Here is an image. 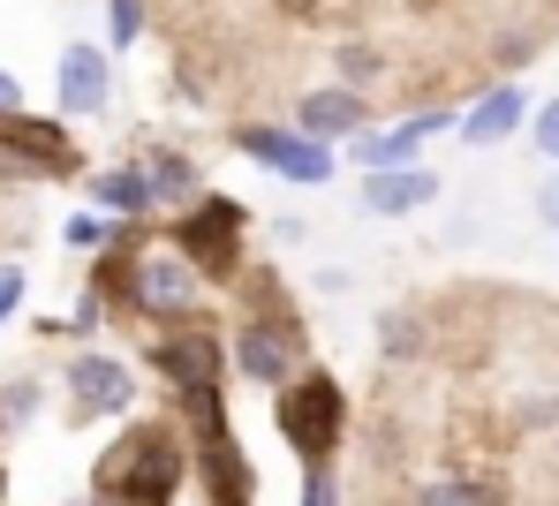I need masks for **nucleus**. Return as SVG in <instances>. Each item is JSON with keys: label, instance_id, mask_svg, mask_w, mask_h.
<instances>
[{"label": "nucleus", "instance_id": "20", "mask_svg": "<svg viewBox=\"0 0 559 506\" xmlns=\"http://www.w3.org/2000/svg\"><path fill=\"white\" fill-rule=\"evenodd\" d=\"M0 415H8V423H31V415H38V378H8V386H0Z\"/></svg>", "mask_w": 559, "mask_h": 506}, {"label": "nucleus", "instance_id": "25", "mask_svg": "<svg viewBox=\"0 0 559 506\" xmlns=\"http://www.w3.org/2000/svg\"><path fill=\"white\" fill-rule=\"evenodd\" d=\"M302 506H341V492H333V469H310V477H302Z\"/></svg>", "mask_w": 559, "mask_h": 506}, {"label": "nucleus", "instance_id": "16", "mask_svg": "<svg viewBox=\"0 0 559 506\" xmlns=\"http://www.w3.org/2000/svg\"><path fill=\"white\" fill-rule=\"evenodd\" d=\"M144 174H152V204H182L189 190H197V167H189L182 152H152Z\"/></svg>", "mask_w": 559, "mask_h": 506}, {"label": "nucleus", "instance_id": "23", "mask_svg": "<svg viewBox=\"0 0 559 506\" xmlns=\"http://www.w3.org/2000/svg\"><path fill=\"white\" fill-rule=\"evenodd\" d=\"M98 242H114V234H106V219L76 212V219H69V250H98Z\"/></svg>", "mask_w": 559, "mask_h": 506}, {"label": "nucleus", "instance_id": "19", "mask_svg": "<svg viewBox=\"0 0 559 506\" xmlns=\"http://www.w3.org/2000/svg\"><path fill=\"white\" fill-rule=\"evenodd\" d=\"M378 69H385V53H378V46H341V76H348V92H364Z\"/></svg>", "mask_w": 559, "mask_h": 506}, {"label": "nucleus", "instance_id": "7", "mask_svg": "<svg viewBox=\"0 0 559 506\" xmlns=\"http://www.w3.org/2000/svg\"><path fill=\"white\" fill-rule=\"evenodd\" d=\"M129 401H136V378H129L121 356H98V348L69 356V415H76V423H92V415H129Z\"/></svg>", "mask_w": 559, "mask_h": 506}, {"label": "nucleus", "instance_id": "12", "mask_svg": "<svg viewBox=\"0 0 559 506\" xmlns=\"http://www.w3.org/2000/svg\"><path fill=\"white\" fill-rule=\"evenodd\" d=\"M522 121H530V92H522V84H491V92L462 113V144H476V152H484V144H507Z\"/></svg>", "mask_w": 559, "mask_h": 506}, {"label": "nucleus", "instance_id": "17", "mask_svg": "<svg viewBox=\"0 0 559 506\" xmlns=\"http://www.w3.org/2000/svg\"><path fill=\"white\" fill-rule=\"evenodd\" d=\"M144 31H152V0H106V46L114 53H129Z\"/></svg>", "mask_w": 559, "mask_h": 506}, {"label": "nucleus", "instance_id": "26", "mask_svg": "<svg viewBox=\"0 0 559 506\" xmlns=\"http://www.w3.org/2000/svg\"><path fill=\"white\" fill-rule=\"evenodd\" d=\"M23 113V84H15V69H0V121H15Z\"/></svg>", "mask_w": 559, "mask_h": 506}, {"label": "nucleus", "instance_id": "4", "mask_svg": "<svg viewBox=\"0 0 559 506\" xmlns=\"http://www.w3.org/2000/svg\"><path fill=\"white\" fill-rule=\"evenodd\" d=\"M258 288H265V310L242 317V333H235V363H242L250 386H287L295 363H302V325H295V310H287V296H280L273 280H258Z\"/></svg>", "mask_w": 559, "mask_h": 506}, {"label": "nucleus", "instance_id": "29", "mask_svg": "<svg viewBox=\"0 0 559 506\" xmlns=\"http://www.w3.org/2000/svg\"><path fill=\"white\" fill-rule=\"evenodd\" d=\"M0 484H8V477H0Z\"/></svg>", "mask_w": 559, "mask_h": 506}, {"label": "nucleus", "instance_id": "24", "mask_svg": "<svg viewBox=\"0 0 559 506\" xmlns=\"http://www.w3.org/2000/svg\"><path fill=\"white\" fill-rule=\"evenodd\" d=\"M23 288H31V280H23V265H0V325L15 317V303H23Z\"/></svg>", "mask_w": 559, "mask_h": 506}, {"label": "nucleus", "instance_id": "22", "mask_svg": "<svg viewBox=\"0 0 559 506\" xmlns=\"http://www.w3.org/2000/svg\"><path fill=\"white\" fill-rule=\"evenodd\" d=\"M98 310H106V288H84V296H76V310H69V325H61V333H76V340H84V333H98Z\"/></svg>", "mask_w": 559, "mask_h": 506}, {"label": "nucleus", "instance_id": "28", "mask_svg": "<svg viewBox=\"0 0 559 506\" xmlns=\"http://www.w3.org/2000/svg\"><path fill=\"white\" fill-rule=\"evenodd\" d=\"M385 348H393V356H408V348H416V333H408V317H385Z\"/></svg>", "mask_w": 559, "mask_h": 506}, {"label": "nucleus", "instance_id": "1", "mask_svg": "<svg viewBox=\"0 0 559 506\" xmlns=\"http://www.w3.org/2000/svg\"><path fill=\"white\" fill-rule=\"evenodd\" d=\"M348 431V401L325 371H302L280 386V438L302 454V469H333V446Z\"/></svg>", "mask_w": 559, "mask_h": 506}, {"label": "nucleus", "instance_id": "21", "mask_svg": "<svg viewBox=\"0 0 559 506\" xmlns=\"http://www.w3.org/2000/svg\"><path fill=\"white\" fill-rule=\"evenodd\" d=\"M530 136H537V152L559 167V99H545L537 113H530Z\"/></svg>", "mask_w": 559, "mask_h": 506}, {"label": "nucleus", "instance_id": "5", "mask_svg": "<svg viewBox=\"0 0 559 506\" xmlns=\"http://www.w3.org/2000/svg\"><path fill=\"white\" fill-rule=\"evenodd\" d=\"M235 152L258 159V167H273L280 182H295V190H318V182H333V167H341L333 144H310V136H295V129H273V121H242V129H235Z\"/></svg>", "mask_w": 559, "mask_h": 506}, {"label": "nucleus", "instance_id": "15", "mask_svg": "<svg viewBox=\"0 0 559 506\" xmlns=\"http://www.w3.org/2000/svg\"><path fill=\"white\" fill-rule=\"evenodd\" d=\"M92 204L106 219H144V212H152V174H144L136 159H121V167L92 174Z\"/></svg>", "mask_w": 559, "mask_h": 506}, {"label": "nucleus", "instance_id": "13", "mask_svg": "<svg viewBox=\"0 0 559 506\" xmlns=\"http://www.w3.org/2000/svg\"><path fill=\"white\" fill-rule=\"evenodd\" d=\"M439 197V174L431 167H401V174H364V212L378 219H408L416 204Z\"/></svg>", "mask_w": 559, "mask_h": 506}, {"label": "nucleus", "instance_id": "8", "mask_svg": "<svg viewBox=\"0 0 559 506\" xmlns=\"http://www.w3.org/2000/svg\"><path fill=\"white\" fill-rule=\"evenodd\" d=\"M53 99H61L69 121L106 113V99H114V61H106V46H92V38H69V46H61V61H53Z\"/></svg>", "mask_w": 559, "mask_h": 506}, {"label": "nucleus", "instance_id": "18", "mask_svg": "<svg viewBox=\"0 0 559 506\" xmlns=\"http://www.w3.org/2000/svg\"><path fill=\"white\" fill-rule=\"evenodd\" d=\"M416 506H499L491 484H476V477H439V484H424Z\"/></svg>", "mask_w": 559, "mask_h": 506}, {"label": "nucleus", "instance_id": "2", "mask_svg": "<svg viewBox=\"0 0 559 506\" xmlns=\"http://www.w3.org/2000/svg\"><path fill=\"white\" fill-rule=\"evenodd\" d=\"M242 234H250V204L204 197L175 219V257H182L197 280H227L242 265Z\"/></svg>", "mask_w": 559, "mask_h": 506}, {"label": "nucleus", "instance_id": "3", "mask_svg": "<svg viewBox=\"0 0 559 506\" xmlns=\"http://www.w3.org/2000/svg\"><path fill=\"white\" fill-rule=\"evenodd\" d=\"M182 469H189V454L175 446V431H152V423H144L136 438H121V454L98 469V484L121 506H159L182 484Z\"/></svg>", "mask_w": 559, "mask_h": 506}, {"label": "nucleus", "instance_id": "6", "mask_svg": "<svg viewBox=\"0 0 559 506\" xmlns=\"http://www.w3.org/2000/svg\"><path fill=\"white\" fill-rule=\"evenodd\" d=\"M0 159H8L15 174H38V182H69V174L84 167L76 144H69V129L46 121V113H15V121H0Z\"/></svg>", "mask_w": 559, "mask_h": 506}, {"label": "nucleus", "instance_id": "11", "mask_svg": "<svg viewBox=\"0 0 559 506\" xmlns=\"http://www.w3.org/2000/svg\"><path fill=\"white\" fill-rule=\"evenodd\" d=\"M439 129H454V113H416V121H401V129H385V136H364V144H348V159H356L364 174H401V167H424L416 152H424Z\"/></svg>", "mask_w": 559, "mask_h": 506}, {"label": "nucleus", "instance_id": "10", "mask_svg": "<svg viewBox=\"0 0 559 506\" xmlns=\"http://www.w3.org/2000/svg\"><path fill=\"white\" fill-rule=\"evenodd\" d=\"M364 129H371V99H364V92H348V84H318V92H302V99H295V136H310V144L364 136Z\"/></svg>", "mask_w": 559, "mask_h": 506}, {"label": "nucleus", "instance_id": "14", "mask_svg": "<svg viewBox=\"0 0 559 506\" xmlns=\"http://www.w3.org/2000/svg\"><path fill=\"white\" fill-rule=\"evenodd\" d=\"M182 394L197 386H219V348H212V333H175V340H159V356H152Z\"/></svg>", "mask_w": 559, "mask_h": 506}, {"label": "nucleus", "instance_id": "9", "mask_svg": "<svg viewBox=\"0 0 559 506\" xmlns=\"http://www.w3.org/2000/svg\"><path fill=\"white\" fill-rule=\"evenodd\" d=\"M121 296H129L136 310H152V317H182L189 296H197V273H189L175 250H144V257H129Z\"/></svg>", "mask_w": 559, "mask_h": 506}, {"label": "nucleus", "instance_id": "27", "mask_svg": "<svg viewBox=\"0 0 559 506\" xmlns=\"http://www.w3.org/2000/svg\"><path fill=\"white\" fill-rule=\"evenodd\" d=\"M537 219H545V227H552V234H559V174H552V182H545V190H537Z\"/></svg>", "mask_w": 559, "mask_h": 506}]
</instances>
